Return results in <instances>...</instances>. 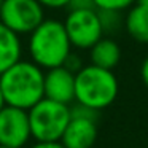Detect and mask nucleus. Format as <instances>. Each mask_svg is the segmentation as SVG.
Returning a JSON list of instances; mask_svg holds the SVG:
<instances>
[{"label":"nucleus","instance_id":"nucleus-4","mask_svg":"<svg viewBox=\"0 0 148 148\" xmlns=\"http://www.w3.org/2000/svg\"><path fill=\"white\" fill-rule=\"evenodd\" d=\"M30 134L37 142H61L70 123V105L42 99L29 110Z\"/></svg>","mask_w":148,"mask_h":148},{"label":"nucleus","instance_id":"nucleus-18","mask_svg":"<svg viewBox=\"0 0 148 148\" xmlns=\"http://www.w3.org/2000/svg\"><path fill=\"white\" fill-rule=\"evenodd\" d=\"M30 148H65L62 142H37Z\"/></svg>","mask_w":148,"mask_h":148},{"label":"nucleus","instance_id":"nucleus-15","mask_svg":"<svg viewBox=\"0 0 148 148\" xmlns=\"http://www.w3.org/2000/svg\"><path fill=\"white\" fill-rule=\"evenodd\" d=\"M64 67L67 69V70H70L72 73H75V75H77L78 72H80L81 69L84 67V65H83V61H81V58H80V56H78V54H75V53L72 51L70 54H69V58L65 59Z\"/></svg>","mask_w":148,"mask_h":148},{"label":"nucleus","instance_id":"nucleus-16","mask_svg":"<svg viewBox=\"0 0 148 148\" xmlns=\"http://www.w3.org/2000/svg\"><path fill=\"white\" fill-rule=\"evenodd\" d=\"M67 8H69V11L96 10V5H94V0H70Z\"/></svg>","mask_w":148,"mask_h":148},{"label":"nucleus","instance_id":"nucleus-14","mask_svg":"<svg viewBox=\"0 0 148 148\" xmlns=\"http://www.w3.org/2000/svg\"><path fill=\"white\" fill-rule=\"evenodd\" d=\"M96 10H112V11H127L135 5V0H94Z\"/></svg>","mask_w":148,"mask_h":148},{"label":"nucleus","instance_id":"nucleus-9","mask_svg":"<svg viewBox=\"0 0 148 148\" xmlns=\"http://www.w3.org/2000/svg\"><path fill=\"white\" fill-rule=\"evenodd\" d=\"M97 140V121L72 116L61 142L65 148H92Z\"/></svg>","mask_w":148,"mask_h":148},{"label":"nucleus","instance_id":"nucleus-6","mask_svg":"<svg viewBox=\"0 0 148 148\" xmlns=\"http://www.w3.org/2000/svg\"><path fill=\"white\" fill-rule=\"evenodd\" d=\"M64 27L72 48L91 49L103 37L97 10L69 11L64 21Z\"/></svg>","mask_w":148,"mask_h":148},{"label":"nucleus","instance_id":"nucleus-19","mask_svg":"<svg viewBox=\"0 0 148 148\" xmlns=\"http://www.w3.org/2000/svg\"><path fill=\"white\" fill-rule=\"evenodd\" d=\"M140 78L143 81V84L148 88V56L143 59V62L140 65Z\"/></svg>","mask_w":148,"mask_h":148},{"label":"nucleus","instance_id":"nucleus-17","mask_svg":"<svg viewBox=\"0 0 148 148\" xmlns=\"http://www.w3.org/2000/svg\"><path fill=\"white\" fill-rule=\"evenodd\" d=\"M38 2L42 3L43 8H53V10H58V8H67L70 0H38Z\"/></svg>","mask_w":148,"mask_h":148},{"label":"nucleus","instance_id":"nucleus-23","mask_svg":"<svg viewBox=\"0 0 148 148\" xmlns=\"http://www.w3.org/2000/svg\"><path fill=\"white\" fill-rule=\"evenodd\" d=\"M2 3H3V0H0V8H2Z\"/></svg>","mask_w":148,"mask_h":148},{"label":"nucleus","instance_id":"nucleus-3","mask_svg":"<svg viewBox=\"0 0 148 148\" xmlns=\"http://www.w3.org/2000/svg\"><path fill=\"white\" fill-rule=\"evenodd\" d=\"M119 84L113 70L100 69L89 64L75 75V102L103 110L115 102Z\"/></svg>","mask_w":148,"mask_h":148},{"label":"nucleus","instance_id":"nucleus-7","mask_svg":"<svg viewBox=\"0 0 148 148\" xmlns=\"http://www.w3.org/2000/svg\"><path fill=\"white\" fill-rule=\"evenodd\" d=\"M32 137L27 110L5 105L0 110V145L23 148Z\"/></svg>","mask_w":148,"mask_h":148},{"label":"nucleus","instance_id":"nucleus-20","mask_svg":"<svg viewBox=\"0 0 148 148\" xmlns=\"http://www.w3.org/2000/svg\"><path fill=\"white\" fill-rule=\"evenodd\" d=\"M5 105L7 103H5V97H3V92H2V86H0V110L3 108Z\"/></svg>","mask_w":148,"mask_h":148},{"label":"nucleus","instance_id":"nucleus-21","mask_svg":"<svg viewBox=\"0 0 148 148\" xmlns=\"http://www.w3.org/2000/svg\"><path fill=\"white\" fill-rule=\"evenodd\" d=\"M135 3H137V5H143V7L148 8V0H135Z\"/></svg>","mask_w":148,"mask_h":148},{"label":"nucleus","instance_id":"nucleus-11","mask_svg":"<svg viewBox=\"0 0 148 148\" xmlns=\"http://www.w3.org/2000/svg\"><path fill=\"white\" fill-rule=\"evenodd\" d=\"M91 64L100 69L113 70L121 61V48L110 37H102L92 48L89 49Z\"/></svg>","mask_w":148,"mask_h":148},{"label":"nucleus","instance_id":"nucleus-8","mask_svg":"<svg viewBox=\"0 0 148 148\" xmlns=\"http://www.w3.org/2000/svg\"><path fill=\"white\" fill-rule=\"evenodd\" d=\"M45 97L65 105L75 102V73L67 70L64 65L46 70Z\"/></svg>","mask_w":148,"mask_h":148},{"label":"nucleus","instance_id":"nucleus-5","mask_svg":"<svg viewBox=\"0 0 148 148\" xmlns=\"http://www.w3.org/2000/svg\"><path fill=\"white\" fill-rule=\"evenodd\" d=\"M45 21V8L38 0H3L0 23L18 35L32 34Z\"/></svg>","mask_w":148,"mask_h":148},{"label":"nucleus","instance_id":"nucleus-2","mask_svg":"<svg viewBox=\"0 0 148 148\" xmlns=\"http://www.w3.org/2000/svg\"><path fill=\"white\" fill-rule=\"evenodd\" d=\"M70 53L72 43L64 23L58 19H45L29 35L30 59L43 70L64 65Z\"/></svg>","mask_w":148,"mask_h":148},{"label":"nucleus","instance_id":"nucleus-10","mask_svg":"<svg viewBox=\"0 0 148 148\" xmlns=\"http://www.w3.org/2000/svg\"><path fill=\"white\" fill-rule=\"evenodd\" d=\"M23 45L19 35L0 23V75L21 61Z\"/></svg>","mask_w":148,"mask_h":148},{"label":"nucleus","instance_id":"nucleus-1","mask_svg":"<svg viewBox=\"0 0 148 148\" xmlns=\"http://www.w3.org/2000/svg\"><path fill=\"white\" fill-rule=\"evenodd\" d=\"M5 103L29 112L45 99V72L32 61H23L0 75Z\"/></svg>","mask_w":148,"mask_h":148},{"label":"nucleus","instance_id":"nucleus-22","mask_svg":"<svg viewBox=\"0 0 148 148\" xmlns=\"http://www.w3.org/2000/svg\"><path fill=\"white\" fill-rule=\"evenodd\" d=\"M0 148H11V147H5V145H0Z\"/></svg>","mask_w":148,"mask_h":148},{"label":"nucleus","instance_id":"nucleus-12","mask_svg":"<svg viewBox=\"0 0 148 148\" xmlns=\"http://www.w3.org/2000/svg\"><path fill=\"white\" fill-rule=\"evenodd\" d=\"M124 30L135 42L148 43V8L137 3L129 8L124 14Z\"/></svg>","mask_w":148,"mask_h":148},{"label":"nucleus","instance_id":"nucleus-13","mask_svg":"<svg viewBox=\"0 0 148 148\" xmlns=\"http://www.w3.org/2000/svg\"><path fill=\"white\" fill-rule=\"evenodd\" d=\"M97 13H99L103 35L112 38V35H116L121 29H124V14H123V11L97 10Z\"/></svg>","mask_w":148,"mask_h":148}]
</instances>
